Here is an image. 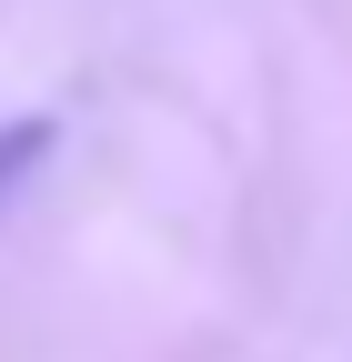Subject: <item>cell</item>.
Returning <instances> with one entry per match:
<instances>
[{"label": "cell", "mask_w": 352, "mask_h": 362, "mask_svg": "<svg viewBox=\"0 0 352 362\" xmlns=\"http://www.w3.org/2000/svg\"><path fill=\"white\" fill-rule=\"evenodd\" d=\"M51 141H61V131L40 121V111H30V121H0V192H11V181H20L40 151H51Z\"/></svg>", "instance_id": "1"}]
</instances>
